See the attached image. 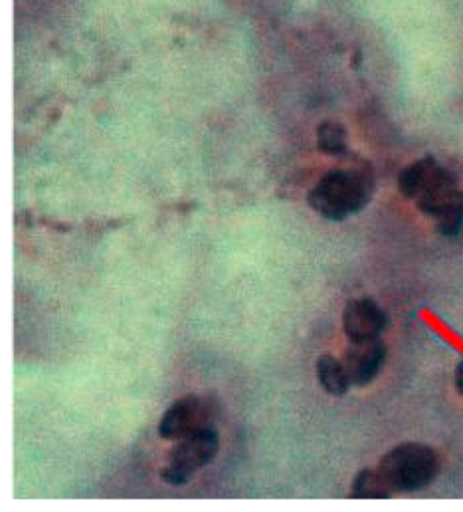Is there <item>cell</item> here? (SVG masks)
Listing matches in <instances>:
<instances>
[{"label": "cell", "instance_id": "6da1fadb", "mask_svg": "<svg viewBox=\"0 0 463 512\" xmlns=\"http://www.w3.org/2000/svg\"><path fill=\"white\" fill-rule=\"evenodd\" d=\"M373 192V177L366 170H332L310 192L309 204L329 221H344L366 208Z\"/></svg>", "mask_w": 463, "mask_h": 512}, {"label": "cell", "instance_id": "7a4b0ae2", "mask_svg": "<svg viewBox=\"0 0 463 512\" xmlns=\"http://www.w3.org/2000/svg\"><path fill=\"white\" fill-rule=\"evenodd\" d=\"M440 462L431 446L406 442L383 455L378 470L394 493H411L428 487L438 476Z\"/></svg>", "mask_w": 463, "mask_h": 512}, {"label": "cell", "instance_id": "3957f363", "mask_svg": "<svg viewBox=\"0 0 463 512\" xmlns=\"http://www.w3.org/2000/svg\"><path fill=\"white\" fill-rule=\"evenodd\" d=\"M417 206L425 215L436 219V229L446 237H454L463 229V192L457 188L453 174L436 165L423 191L417 197Z\"/></svg>", "mask_w": 463, "mask_h": 512}, {"label": "cell", "instance_id": "277c9868", "mask_svg": "<svg viewBox=\"0 0 463 512\" xmlns=\"http://www.w3.org/2000/svg\"><path fill=\"white\" fill-rule=\"evenodd\" d=\"M220 449L219 432L207 427L185 436L169 454V464L162 469L161 479L173 487L191 481L193 474L215 460Z\"/></svg>", "mask_w": 463, "mask_h": 512}, {"label": "cell", "instance_id": "5b68a950", "mask_svg": "<svg viewBox=\"0 0 463 512\" xmlns=\"http://www.w3.org/2000/svg\"><path fill=\"white\" fill-rule=\"evenodd\" d=\"M214 417V408L207 398L189 394V396L178 398L161 417L158 426V434L165 441H180L211 427L210 423Z\"/></svg>", "mask_w": 463, "mask_h": 512}, {"label": "cell", "instance_id": "8992f818", "mask_svg": "<svg viewBox=\"0 0 463 512\" xmlns=\"http://www.w3.org/2000/svg\"><path fill=\"white\" fill-rule=\"evenodd\" d=\"M386 356L387 347L381 339L351 341L343 363L352 385H370L385 366Z\"/></svg>", "mask_w": 463, "mask_h": 512}, {"label": "cell", "instance_id": "52a82bcc", "mask_svg": "<svg viewBox=\"0 0 463 512\" xmlns=\"http://www.w3.org/2000/svg\"><path fill=\"white\" fill-rule=\"evenodd\" d=\"M343 328L349 341L381 339L387 328V314L374 299H352L344 309Z\"/></svg>", "mask_w": 463, "mask_h": 512}, {"label": "cell", "instance_id": "ba28073f", "mask_svg": "<svg viewBox=\"0 0 463 512\" xmlns=\"http://www.w3.org/2000/svg\"><path fill=\"white\" fill-rule=\"evenodd\" d=\"M320 385L330 396L343 397L348 393L352 383L349 381L344 363L332 355H322L316 364Z\"/></svg>", "mask_w": 463, "mask_h": 512}, {"label": "cell", "instance_id": "9c48e42d", "mask_svg": "<svg viewBox=\"0 0 463 512\" xmlns=\"http://www.w3.org/2000/svg\"><path fill=\"white\" fill-rule=\"evenodd\" d=\"M394 492L379 470L364 469L356 474L351 485L349 498L358 500H386L392 498Z\"/></svg>", "mask_w": 463, "mask_h": 512}, {"label": "cell", "instance_id": "30bf717a", "mask_svg": "<svg viewBox=\"0 0 463 512\" xmlns=\"http://www.w3.org/2000/svg\"><path fill=\"white\" fill-rule=\"evenodd\" d=\"M436 163L438 162L434 158L425 157L402 170L398 178V187L402 195L409 199H417Z\"/></svg>", "mask_w": 463, "mask_h": 512}, {"label": "cell", "instance_id": "8fae6325", "mask_svg": "<svg viewBox=\"0 0 463 512\" xmlns=\"http://www.w3.org/2000/svg\"><path fill=\"white\" fill-rule=\"evenodd\" d=\"M318 147L324 153L341 155L347 153V132L343 125L324 123L318 128Z\"/></svg>", "mask_w": 463, "mask_h": 512}, {"label": "cell", "instance_id": "7c38bea8", "mask_svg": "<svg viewBox=\"0 0 463 512\" xmlns=\"http://www.w3.org/2000/svg\"><path fill=\"white\" fill-rule=\"evenodd\" d=\"M455 388L463 396V362L459 363L455 369Z\"/></svg>", "mask_w": 463, "mask_h": 512}]
</instances>
